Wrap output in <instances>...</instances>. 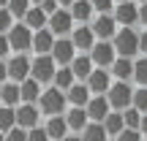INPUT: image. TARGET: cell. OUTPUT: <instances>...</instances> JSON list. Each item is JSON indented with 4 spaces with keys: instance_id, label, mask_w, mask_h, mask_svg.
<instances>
[{
    "instance_id": "obj_1",
    "label": "cell",
    "mask_w": 147,
    "mask_h": 141,
    "mask_svg": "<svg viewBox=\"0 0 147 141\" xmlns=\"http://www.w3.org/2000/svg\"><path fill=\"white\" fill-rule=\"evenodd\" d=\"M112 46H115V54H117V57L134 60V54H139V33L134 30V27H123V30L115 33Z\"/></svg>"
},
{
    "instance_id": "obj_2",
    "label": "cell",
    "mask_w": 147,
    "mask_h": 141,
    "mask_svg": "<svg viewBox=\"0 0 147 141\" xmlns=\"http://www.w3.org/2000/svg\"><path fill=\"white\" fill-rule=\"evenodd\" d=\"M65 106H68L65 92H60V90H55V87L44 90L41 98H38V111H44L47 117H63Z\"/></svg>"
},
{
    "instance_id": "obj_3",
    "label": "cell",
    "mask_w": 147,
    "mask_h": 141,
    "mask_svg": "<svg viewBox=\"0 0 147 141\" xmlns=\"http://www.w3.org/2000/svg\"><path fill=\"white\" fill-rule=\"evenodd\" d=\"M106 100H109V109L112 111H125L131 109V100H134V90L128 82H115L106 92Z\"/></svg>"
},
{
    "instance_id": "obj_4",
    "label": "cell",
    "mask_w": 147,
    "mask_h": 141,
    "mask_svg": "<svg viewBox=\"0 0 147 141\" xmlns=\"http://www.w3.org/2000/svg\"><path fill=\"white\" fill-rule=\"evenodd\" d=\"M87 57L93 60V68H104V71H109V68H112V63L117 60V54H115V46H112V41H95V46L90 49Z\"/></svg>"
},
{
    "instance_id": "obj_5",
    "label": "cell",
    "mask_w": 147,
    "mask_h": 141,
    "mask_svg": "<svg viewBox=\"0 0 147 141\" xmlns=\"http://www.w3.org/2000/svg\"><path fill=\"white\" fill-rule=\"evenodd\" d=\"M55 71H57V65H55L52 54H44V57H36L30 65V76L36 79L38 84H52L55 79Z\"/></svg>"
},
{
    "instance_id": "obj_6",
    "label": "cell",
    "mask_w": 147,
    "mask_h": 141,
    "mask_svg": "<svg viewBox=\"0 0 147 141\" xmlns=\"http://www.w3.org/2000/svg\"><path fill=\"white\" fill-rule=\"evenodd\" d=\"M84 87L90 90V95H93V98L106 95V92H109V87H112V73L104 71V68H93V73L84 79Z\"/></svg>"
},
{
    "instance_id": "obj_7",
    "label": "cell",
    "mask_w": 147,
    "mask_h": 141,
    "mask_svg": "<svg viewBox=\"0 0 147 141\" xmlns=\"http://www.w3.org/2000/svg\"><path fill=\"white\" fill-rule=\"evenodd\" d=\"M8 46L14 49V52H19V54H25L27 49H33V33L27 30L22 22H16L8 30Z\"/></svg>"
},
{
    "instance_id": "obj_8",
    "label": "cell",
    "mask_w": 147,
    "mask_h": 141,
    "mask_svg": "<svg viewBox=\"0 0 147 141\" xmlns=\"http://www.w3.org/2000/svg\"><path fill=\"white\" fill-rule=\"evenodd\" d=\"M90 30H93V35L98 38V41H112L117 33V22L112 14H98L93 22H90Z\"/></svg>"
},
{
    "instance_id": "obj_9",
    "label": "cell",
    "mask_w": 147,
    "mask_h": 141,
    "mask_svg": "<svg viewBox=\"0 0 147 141\" xmlns=\"http://www.w3.org/2000/svg\"><path fill=\"white\" fill-rule=\"evenodd\" d=\"M30 65H33V60L27 57V54H16V57H11L8 63H5V68H8V79L14 84H22L25 79H30Z\"/></svg>"
},
{
    "instance_id": "obj_10",
    "label": "cell",
    "mask_w": 147,
    "mask_h": 141,
    "mask_svg": "<svg viewBox=\"0 0 147 141\" xmlns=\"http://www.w3.org/2000/svg\"><path fill=\"white\" fill-rule=\"evenodd\" d=\"M74 57H76V49H74L71 38H55V46H52V60H55V65L68 68V65L74 63Z\"/></svg>"
},
{
    "instance_id": "obj_11",
    "label": "cell",
    "mask_w": 147,
    "mask_h": 141,
    "mask_svg": "<svg viewBox=\"0 0 147 141\" xmlns=\"http://www.w3.org/2000/svg\"><path fill=\"white\" fill-rule=\"evenodd\" d=\"M47 30L52 33V35H60V38H65V35H68V33L74 30V19H71L68 8H60L57 14H52V16H49Z\"/></svg>"
},
{
    "instance_id": "obj_12",
    "label": "cell",
    "mask_w": 147,
    "mask_h": 141,
    "mask_svg": "<svg viewBox=\"0 0 147 141\" xmlns=\"http://www.w3.org/2000/svg\"><path fill=\"white\" fill-rule=\"evenodd\" d=\"M38 120H41L38 106L22 103L19 109H16V128H22V130H33V128H38Z\"/></svg>"
},
{
    "instance_id": "obj_13",
    "label": "cell",
    "mask_w": 147,
    "mask_h": 141,
    "mask_svg": "<svg viewBox=\"0 0 147 141\" xmlns=\"http://www.w3.org/2000/svg\"><path fill=\"white\" fill-rule=\"evenodd\" d=\"M112 16H115L117 25H123V27H134V25L139 22V5H136V3H120V5H115Z\"/></svg>"
},
{
    "instance_id": "obj_14",
    "label": "cell",
    "mask_w": 147,
    "mask_h": 141,
    "mask_svg": "<svg viewBox=\"0 0 147 141\" xmlns=\"http://www.w3.org/2000/svg\"><path fill=\"white\" fill-rule=\"evenodd\" d=\"M84 111H87V120H93V122H104L106 117L112 114V109H109V100H106V95H98V98H90V103L84 106Z\"/></svg>"
},
{
    "instance_id": "obj_15",
    "label": "cell",
    "mask_w": 147,
    "mask_h": 141,
    "mask_svg": "<svg viewBox=\"0 0 147 141\" xmlns=\"http://www.w3.org/2000/svg\"><path fill=\"white\" fill-rule=\"evenodd\" d=\"M71 43H74L76 52H87L90 54V49L95 46V35H93V30H90V25H79L76 30L71 33Z\"/></svg>"
},
{
    "instance_id": "obj_16",
    "label": "cell",
    "mask_w": 147,
    "mask_h": 141,
    "mask_svg": "<svg viewBox=\"0 0 147 141\" xmlns=\"http://www.w3.org/2000/svg\"><path fill=\"white\" fill-rule=\"evenodd\" d=\"M52 46H55V35L44 27V30L33 33V52L38 54V57H44V54H52Z\"/></svg>"
},
{
    "instance_id": "obj_17",
    "label": "cell",
    "mask_w": 147,
    "mask_h": 141,
    "mask_svg": "<svg viewBox=\"0 0 147 141\" xmlns=\"http://www.w3.org/2000/svg\"><path fill=\"white\" fill-rule=\"evenodd\" d=\"M47 22H49V16L44 14V11L38 8V5H30V11L25 14L22 25H25L30 33H38V30H44V27H47Z\"/></svg>"
},
{
    "instance_id": "obj_18",
    "label": "cell",
    "mask_w": 147,
    "mask_h": 141,
    "mask_svg": "<svg viewBox=\"0 0 147 141\" xmlns=\"http://www.w3.org/2000/svg\"><path fill=\"white\" fill-rule=\"evenodd\" d=\"M90 98H93V95H90V90L84 87V84H79V82L74 84L68 92H65V100L71 103V109H84V106L90 103Z\"/></svg>"
},
{
    "instance_id": "obj_19",
    "label": "cell",
    "mask_w": 147,
    "mask_h": 141,
    "mask_svg": "<svg viewBox=\"0 0 147 141\" xmlns=\"http://www.w3.org/2000/svg\"><path fill=\"white\" fill-rule=\"evenodd\" d=\"M68 14H71V19L74 22H82V25H87L90 19H93V3L90 0H74V5L68 8Z\"/></svg>"
},
{
    "instance_id": "obj_20",
    "label": "cell",
    "mask_w": 147,
    "mask_h": 141,
    "mask_svg": "<svg viewBox=\"0 0 147 141\" xmlns=\"http://www.w3.org/2000/svg\"><path fill=\"white\" fill-rule=\"evenodd\" d=\"M41 92H44L41 84H38L33 76H30V79H25V82L19 84V95H22V100H25V103H30V106H36V103H38Z\"/></svg>"
},
{
    "instance_id": "obj_21",
    "label": "cell",
    "mask_w": 147,
    "mask_h": 141,
    "mask_svg": "<svg viewBox=\"0 0 147 141\" xmlns=\"http://www.w3.org/2000/svg\"><path fill=\"white\" fill-rule=\"evenodd\" d=\"M49 141H63L68 136V125H65V117H49V122L44 125Z\"/></svg>"
},
{
    "instance_id": "obj_22",
    "label": "cell",
    "mask_w": 147,
    "mask_h": 141,
    "mask_svg": "<svg viewBox=\"0 0 147 141\" xmlns=\"http://www.w3.org/2000/svg\"><path fill=\"white\" fill-rule=\"evenodd\" d=\"M109 73L117 79V82H128V79H134V60L117 57L115 63H112V71Z\"/></svg>"
},
{
    "instance_id": "obj_23",
    "label": "cell",
    "mask_w": 147,
    "mask_h": 141,
    "mask_svg": "<svg viewBox=\"0 0 147 141\" xmlns=\"http://www.w3.org/2000/svg\"><path fill=\"white\" fill-rule=\"evenodd\" d=\"M19 100H22V95H19V84L5 82L3 87H0V103H3V106L16 109V103H19Z\"/></svg>"
},
{
    "instance_id": "obj_24",
    "label": "cell",
    "mask_w": 147,
    "mask_h": 141,
    "mask_svg": "<svg viewBox=\"0 0 147 141\" xmlns=\"http://www.w3.org/2000/svg\"><path fill=\"white\" fill-rule=\"evenodd\" d=\"M65 125H68V130H84L90 125L87 111L84 109H68L65 111Z\"/></svg>"
},
{
    "instance_id": "obj_25",
    "label": "cell",
    "mask_w": 147,
    "mask_h": 141,
    "mask_svg": "<svg viewBox=\"0 0 147 141\" xmlns=\"http://www.w3.org/2000/svg\"><path fill=\"white\" fill-rule=\"evenodd\" d=\"M68 68H71V73H74V79H87L90 73H93V60H90L87 54H76Z\"/></svg>"
},
{
    "instance_id": "obj_26",
    "label": "cell",
    "mask_w": 147,
    "mask_h": 141,
    "mask_svg": "<svg viewBox=\"0 0 147 141\" xmlns=\"http://www.w3.org/2000/svg\"><path fill=\"white\" fill-rule=\"evenodd\" d=\"M101 125H104V130H106V136H120L123 130H125V122H123V111H112L109 117H106L104 122H101Z\"/></svg>"
},
{
    "instance_id": "obj_27",
    "label": "cell",
    "mask_w": 147,
    "mask_h": 141,
    "mask_svg": "<svg viewBox=\"0 0 147 141\" xmlns=\"http://www.w3.org/2000/svg\"><path fill=\"white\" fill-rule=\"evenodd\" d=\"M76 84V79H74V73H71V68H57L55 71V79H52V87L55 90H60V92H68V90Z\"/></svg>"
},
{
    "instance_id": "obj_28",
    "label": "cell",
    "mask_w": 147,
    "mask_h": 141,
    "mask_svg": "<svg viewBox=\"0 0 147 141\" xmlns=\"http://www.w3.org/2000/svg\"><path fill=\"white\" fill-rule=\"evenodd\" d=\"M16 128V109L0 106V133H8Z\"/></svg>"
},
{
    "instance_id": "obj_29",
    "label": "cell",
    "mask_w": 147,
    "mask_h": 141,
    "mask_svg": "<svg viewBox=\"0 0 147 141\" xmlns=\"http://www.w3.org/2000/svg\"><path fill=\"white\" fill-rule=\"evenodd\" d=\"M109 136H106L104 125H98V122H90L87 128L82 130V141H106Z\"/></svg>"
},
{
    "instance_id": "obj_30",
    "label": "cell",
    "mask_w": 147,
    "mask_h": 141,
    "mask_svg": "<svg viewBox=\"0 0 147 141\" xmlns=\"http://www.w3.org/2000/svg\"><path fill=\"white\" fill-rule=\"evenodd\" d=\"M8 14L14 16V19H25V14L30 11V0H8Z\"/></svg>"
},
{
    "instance_id": "obj_31",
    "label": "cell",
    "mask_w": 147,
    "mask_h": 141,
    "mask_svg": "<svg viewBox=\"0 0 147 141\" xmlns=\"http://www.w3.org/2000/svg\"><path fill=\"white\" fill-rule=\"evenodd\" d=\"M131 109H136L139 114H147V87H139V90H134Z\"/></svg>"
},
{
    "instance_id": "obj_32",
    "label": "cell",
    "mask_w": 147,
    "mask_h": 141,
    "mask_svg": "<svg viewBox=\"0 0 147 141\" xmlns=\"http://www.w3.org/2000/svg\"><path fill=\"white\" fill-rule=\"evenodd\" d=\"M134 79L139 87H147V57H139L134 63Z\"/></svg>"
},
{
    "instance_id": "obj_33",
    "label": "cell",
    "mask_w": 147,
    "mask_h": 141,
    "mask_svg": "<svg viewBox=\"0 0 147 141\" xmlns=\"http://www.w3.org/2000/svg\"><path fill=\"white\" fill-rule=\"evenodd\" d=\"M123 122H125V130H139L142 114H139L136 109H125V111H123Z\"/></svg>"
},
{
    "instance_id": "obj_34",
    "label": "cell",
    "mask_w": 147,
    "mask_h": 141,
    "mask_svg": "<svg viewBox=\"0 0 147 141\" xmlns=\"http://www.w3.org/2000/svg\"><path fill=\"white\" fill-rule=\"evenodd\" d=\"M95 14H112L115 11V0H90Z\"/></svg>"
},
{
    "instance_id": "obj_35",
    "label": "cell",
    "mask_w": 147,
    "mask_h": 141,
    "mask_svg": "<svg viewBox=\"0 0 147 141\" xmlns=\"http://www.w3.org/2000/svg\"><path fill=\"white\" fill-rule=\"evenodd\" d=\"M14 27V16L8 14V8H0V33L8 35V30Z\"/></svg>"
},
{
    "instance_id": "obj_36",
    "label": "cell",
    "mask_w": 147,
    "mask_h": 141,
    "mask_svg": "<svg viewBox=\"0 0 147 141\" xmlns=\"http://www.w3.org/2000/svg\"><path fill=\"white\" fill-rule=\"evenodd\" d=\"M27 141H49V136L44 128H33V130H27Z\"/></svg>"
},
{
    "instance_id": "obj_37",
    "label": "cell",
    "mask_w": 147,
    "mask_h": 141,
    "mask_svg": "<svg viewBox=\"0 0 147 141\" xmlns=\"http://www.w3.org/2000/svg\"><path fill=\"white\" fill-rule=\"evenodd\" d=\"M5 141H27V130H22V128H14V130L5 133Z\"/></svg>"
},
{
    "instance_id": "obj_38",
    "label": "cell",
    "mask_w": 147,
    "mask_h": 141,
    "mask_svg": "<svg viewBox=\"0 0 147 141\" xmlns=\"http://www.w3.org/2000/svg\"><path fill=\"white\" fill-rule=\"evenodd\" d=\"M38 8H41L47 16H52V14H57V11H60V5H57V0H44Z\"/></svg>"
},
{
    "instance_id": "obj_39",
    "label": "cell",
    "mask_w": 147,
    "mask_h": 141,
    "mask_svg": "<svg viewBox=\"0 0 147 141\" xmlns=\"http://www.w3.org/2000/svg\"><path fill=\"white\" fill-rule=\"evenodd\" d=\"M115 141H144V138H142V133H139V130H123Z\"/></svg>"
},
{
    "instance_id": "obj_40",
    "label": "cell",
    "mask_w": 147,
    "mask_h": 141,
    "mask_svg": "<svg viewBox=\"0 0 147 141\" xmlns=\"http://www.w3.org/2000/svg\"><path fill=\"white\" fill-rule=\"evenodd\" d=\"M8 35H3V33H0V60H3L5 57V54H8Z\"/></svg>"
},
{
    "instance_id": "obj_41",
    "label": "cell",
    "mask_w": 147,
    "mask_h": 141,
    "mask_svg": "<svg viewBox=\"0 0 147 141\" xmlns=\"http://www.w3.org/2000/svg\"><path fill=\"white\" fill-rule=\"evenodd\" d=\"M139 52H142L144 57H147V30L142 33V35H139Z\"/></svg>"
},
{
    "instance_id": "obj_42",
    "label": "cell",
    "mask_w": 147,
    "mask_h": 141,
    "mask_svg": "<svg viewBox=\"0 0 147 141\" xmlns=\"http://www.w3.org/2000/svg\"><path fill=\"white\" fill-rule=\"evenodd\" d=\"M5 82H8V68H5V63L0 60V87H3Z\"/></svg>"
},
{
    "instance_id": "obj_43",
    "label": "cell",
    "mask_w": 147,
    "mask_h": 141,
    "mask_svg": "<svg viewBox=\"0 0 147 141\" xmlns=\"http://www.w3.org/2000/svg\"><path fill=\"white\" fill-rule=\"evenodd\" d=\"M139 22H142V25H147V3L139 5Z\"/></svg>"
},
{
    "instance_id": "obj_44",
    "label": "cell",
    "mask_w": 147,
    "mask_h": 141,
    "mask_svg": "<svg viewBox=\"0 0 147 141\" xmlns=\"http://www.w3.org/2000/svg\"><path fill=\"white\" fill-rule=\"evenodd\" d=\"M139 133H142V138H147V114H142V122H139Z\"/></svg>"
},
{
    "instance_id": "obj_45",
    "label": "cell",
    "mask_w": 147,
    "mask_h": 141,
    "mask_svg": "<svg viewBox=\"0 0 147 141\" xmlns=\"http://www.w3.org/2000/svg\"><path fill=\"white\" fill-rule=\"evenodd\" d=\"M57 5H68V8H71V5H74V0H57Z\"/></svg>"
},
{
    "instance_id": "obj_46",
    "label": "cell",
    "mask_w": 147,
    "mask_h": 141,
    "mask_svg": "<svg viewBox=\"0 0 147 141\" xmlns=\"http://www.w3.org/2000/svg\"><path fill=\"white\" fill-rule=\"evenodd\" d=\"M63 141H82V136H65Z\"/></svg>"
},
{
    "instance_id": "obj_47",
    "label": "cell",
    "mask_w": 147,
    "mask_h": 141,
    "mask_svg": "<svg viewBox=\"0 0 147 141\" xmlns=\"http://www.w3.org/2000/svg\"><path fill=\"white\" fill-rule=\"evenodd\" d=\"M120 3H134V0H115V5H120Z\"/></svg>"
},
{
    "instance_id": "obj_48",
    "label": "cell",
    "mask_w": 147,
    "mask_h": 141,
    "mask_svg": "<svg viewBox=\"0 0 147 141\" xmlns=\"http://www.w3.org/2000/svg\"><path fill=\"white\" fill-rule=\"evenodd\" d=\"M5 5H8V0H0V8H5Z\"/></svg>"
},
{
    "instance_id": "obj_49",
    "label": "cell",
    "mask_w": 147,
    "mask_h": 141,
    "mask_svg": "<svg viewBox=\"0 0 147 141\" xmlns=\"http://www.w3.org/2000/svg\"><path fill=\"white\" fill-rule=\"evenodd\" d=\"M30 3H36V5H41V3H44V0H30Z\"/></svg>"
},
{
    "instance_id": "obj_50",
    "label": "cell",
    "mask_w": 147,
    "mask_h": 141,
    "mask_svg": "<svg viewBox=\"0 0 147 141\" xmlns=\"http://www.w3.org/2000/svg\"><path fill=\"white\" fill-rule=\"evenodd\" d=\"M0 141H5V133H0Z\"/></svg>"
},
{
    "instance_id": "obj_51",
    "label": "cell",
    "mask_w": 147,
    "mask_h": 141,
    "mask_svg": "<svg viewBox=\"0 0 147 141\" xmlns=\"http://www.w3.org/2000/svg\"><path fill=\"white\" fill-rule=\"evenodd\" d=\"M139 3H147V0H139Z\"/></svg>"
},
{
    "instance_id": "obj_52",
    "label": "cell",
    "mask_w": 147,
    "mask_h": 141,
    "mask_svg": "<svg viewBox=\"0 0 147 141\" xmlns=\"http://www.w3.org/2000/svg\"><path fill=\"white\" fill-rule=\"evenodd\" d=\"M144 141H147V138H144Z\"/></svg>"
}]
</instances>
